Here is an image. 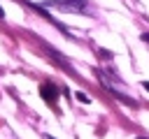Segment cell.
Returning <instances> with one entry per match:
<instances>
[{"label":"cell","instance_id":"7","mask_svg":"<svg viewBox=\"0 0 149 139\" xmlns=\"http://www.w3.org/2000/svg\"><path fill=\"white\" fill-rule=\"evenodd\" d=\"M2 16H5V14H2V9H0V19H2Z\"/></svg>","mask_w":149,"mask_h":139},{"label":"cell","instance_id":"2","mask_svg":"<svg viewBox=\"0 0 149 139\" xmlns=\"http://www.w3.org/2000/svg\"><path fill=\"white\" fill-rule=\"evenodd\" d=\"M40 95H42V100L49 104V107H56V97H58V88L54 86V83H42L40 86Z\"/></svg>","mask_w":149,"mask_h":139},{"label":"cell","instance_id":"4","mask_svg":"<svg viewBox=\"0 0 149 139\" xmlns=\"http://www.w3.org/2000/svg\"><path fill=\"white\" fill-rule=\"evenodd\" d=\"M142 86H144V90H149V81H144V83H142Z\"/></svg>","mask_w":149,"mask_h":139},{"label":"cell","instance_id":"1","mask_svg":"<svg viewBox=\"0 0 149 139\" xmlns=\"http://www.w3.org/2000/svg\"><path fill=\"white\" fill-rule=\"evenodd\" d=\"M47 7L61 9V12H81L84 9V2H79V0H49Z\"/></svg>","mask_w":149,"mask_h":139},{"label":"cell","instance_id":"8","mask_svg":"<svg viewBox=\"0 0 149 139\" xmlns=\"http://www.w3.org/2000/svg\"><path fill=\"white\" fill-rule=\"evenodd\" d=\"M79 2H84V0H79Z\"/></svg>","mask_w":149,"mask_h":139},{"label":"cell","instance_id":"3","mask_svg":"<svg viewBox=\"0 0 149 139\" xmlns=\"http://www.w3.org/2000/svg\"><path fill=\"white\" fill-rule=\"evenodd\" d=\"M77 100H79V102H88V97H86V93H77Z\"/></svg>","mask_w":149,"mask_h":139},{"label":"cell","instance_id":"6","mask_svg":"<svg viewBox=\"0 0 149 139\" xmlns=\"http://www.w3.org/2000/svg\"><path fill=\"white\" fill-rule=\"evenodd\" d=\"M44 139H54V137H49V134H44Z\"/></svg>","mask_w":149,"mask_h":139},{"label":"cell","instance_id":"5","mask_svg":"<svg viewBox=\"0 0 149 139\" xmlns=\"http://www.w3.org/2000/svg\"><path fill=\"white\" fill-rule=\"evenodd\" d=\"M142 39H144V42H149V35H144V37H142Z\"/></svg>","mask_w":149,"mask_h":139}]
</instances>
